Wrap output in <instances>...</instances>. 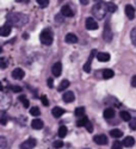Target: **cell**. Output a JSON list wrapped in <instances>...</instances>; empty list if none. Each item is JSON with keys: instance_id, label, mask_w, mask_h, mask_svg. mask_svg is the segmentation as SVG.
<instances>
[{"instance_id": "cell-1", "label": "cell", "mask_w": 136, "mask_h": 149, "mask_svg": "<svg viewBox=\"0 0 136 149\" xmlns=\"http://www.w3.org/2000/svg\"><path fill=\"white\" fill-rule=\"evenodd\" d=\"M8 23H11L12 25L16 26H23L29 22L28 16L23 15V13H11L8 15Z\"/></svg>"}, {"instance_id": "cell-2", "label": "cell", "mask_w": 136, "mask_h": 149, "mask_svg": "<svg viewBox=\"0 0 136 149\" xmlns=\"http://www.w3.org/2000/svg\"><path fill=\"white\" fill-rule=\"evenodd\" d=\"M106 12H107L106 4L103 3V1H100V0L92 7V15H93L97 19H99V20H102V19L105 18Z\"/></svg>"}, {"instance_id": "cell-3", "label": "cell", "mask_w": 136, "mask_h": 149, "mask_svg": "<svg viewBox=\"0 0 136 149\" xmlns=\"http://www.w3.org/2000/svg\"><path fill=\"white\" fill-rule=\"evenodd\" d=\"M53 38H54V35L50 29H44L40 35V40L44 45H50L53 43Z\"/></svg>"}, {"instance_id": "cell-4", "label": "cell", "mask_w": 136, "mask_h": 149, "mask_svg": "<svg viewBox=\"0 0 136 149\" xmlns=\"http://www.w3.org/2000/svg\"><path fill=\"white\" fill-rule=\"evenodd\" d=\"M103 38H104V41H106V42H110L111 40H112V31H111V28H110V22H106L105 26H104Z\"/></svg>"}, {"instance_id": "cell-5", "label": "cell", "mask_w": 136, "mask_h": 149, "mask_svg": "<svg viewBox=\"0 0 136 149\" xmlns=\"http://www.w3.org/2000/svg\"><path fill=\"white\" fill-rule=\"evenodd\" d=\"M93 141L97 143V144H99V146H106L107 144V137L105 135L100 134V135H96L94 137H93Z\"/></svg>"}, {"instance_id": "cell-6", "label": "cell", "mask_w": 136, "mask_h": 149, "mask_svg": "<svg viewBox=\"0 0 136 149\" xmlns=\"http://www.w3.org/2000/svg\"><path fill=\"white\" fill-rule=\"evenodd\" d=\"M36 140L35 139H29L25 142H23L20 146V149H33L36 147Z\"/></svg>"}, {"instance_id": "cell-7", "label": "cell", "mask_w": 136, "mask_h": 149, "mask_svg": "<svg viewBox=\"0 0 136 149\" xmlns=\"http://www.w3.org/2000/svg\"><path fill=\"white\" fill-rule=\"evenodd\" d=\"M52 73L54 77H60L61 73H62V65H61V62H56L54 63V66L52 67Z\"/></svg>"}, {"instance_id": "cell-8", "label": "cell", "mask_w": 136, "mask_h": 149, "mask_svg": "<svg viewBox=\"0 0 136 149\" xmlns=\"http://www.w3.org/2000/svg\"><path fill=\"white\" fill-rule=\"evenodd\" d=\"M11 31H12V24L7 22L6 24H4L3 28H1V30H0V35L4 36V37H6V36H8V35L11 33Z\"/></svg>"}, {"instance_id": "cell-9", "label": "cell", "mask_w": 136, "mask_h": 149, "mask_svg": "<svg viewBox=\"0 0 136 149\" xmlns=\"http://www.w3.org/2000/svg\"><path fill=\"white\" fill-rule=\"evenodd\" d=\"M94 55H96V50H92L91 54H90V56H89L87 62H86V63L84 65V70H85L86 73H90V72H91V63H92V60H93Z\"/></svg>"}, {"instance_id": "cell-10", "label": "cell", "mask_w": 136, "mask_h": 149, "mask_svg": "<svg viewBox=\"0 0 136 149\" xmlns=\"http://www.w3.org/2000/svg\"><path fill=\"white\" fill-rule=\"evenodd\" d=\"M86 29L87 30H97L98 29V24L93 18H87L86 19Z\"/></svg>"}, {"instance_id": "cell-11", "label": "cell", "mask_w": 136, "mask_h": 149, "mask_svg": "<svg viewBox=\"0 0 136 149\" xmlns=\"http://www.w3.org/2000/svg\"><path fill=\"white\" fill-rule=\"evenodd\" d=\"M24 75H25V73H24V70L22 68H16L12 72V78L16 80H22L24 78Z\"/></svg>"}, {"instance_id": "cell-12", "label": "cell", "mask_w": 136, "mask_h": 149, "mask_svg": "<svg viewBox=\"0 0 136 149\" xmlns=\"http://www.w3.org/2000/svg\"><path fill=\"white\" fill-rule=\"evenodd\" d=\"M62 99H63V102H65V103H72V102H74V99H75V95H74L73 92L67 91V92L63 93Z\"/></svg>"}, {"instance_id": "cell-13", "label": "cell", "mask_w": 136, "mask_h": 149, "mask_svg": "<svg viewBox=\"0 0 136 149\" xmlns=\"http://www.w3.org/2000/svg\"><path fill=\"white\" fill-rule=\"evenodd\" d=\"M61 15L65 16V17H73L74 12H73V10L68 5H65L62 8H61Z\"/></svg>"}, {"instance_id": "cell-14", "label": "cell", "mask_w": 136, "mask_h": 149, "mask_svg": "<svg viewBox=\"0 0 136 149\" xmlns=\"http://www.w3.org/2000/svg\"><path fill=\"white\" fill-rule=\"evenodd\" d=\"M126 15H127V17L129 19H134L135 18V8H134V6H131V5H127L126 6Z\"/></svg>"}, {"instance_id": "cell-15", "label": "cell", "mask_w": 136, "mask_h": 149, "mask_svg": "<svg viewBox=\"0 0 136 149\" xmlns=\"http://www.w3.org/2000/svg\"><path fill=\"white\" fill-rule=\"evenodd\" d=\"M65 112H66V111H65L62 107H59V106L54 107V109H53V111H52V113H53V116H54L55 118H60V117L62 116Z\"/></svg>"}, {"instance_id": "cell-16", "label": "cell", "mask_w": 136, "mask_h": 149, "mask_svg": "<svg viewBox=\"0 0 136 149\" xmlns=\"http://www.w3.org/2000/svg\"><path fill=\"white\" fill-rule=\"evenodd\" d=\"M43 125H44V123H43L42 119H33V120L31 122V127H32L33 129H36V130L42 129Z\"/></svg>"}, {"instance_id": "cell-17", "label": "cell", "mask_w": 136, "mask_h": 149, "mask_svg": "<svg viewBox=\"0 0 136 149\" xmlns=\"http://www.w3.org/2000/svg\"><path fill=\"white\" fill-rule=\"evenodd\" d=\"M97 60L100 62H107L110 60V54L109 53H98L97 54Z\"/></svg>"}, {"instance_id": "cell-18", "label": "cell", "mask_w": 136, "mask_h": 149, "mask_svg": "<svg viewBox=\"0 0 136 149\" xmlns=\"http://www.w3.org/2000/svg\"><path fill=\"white\" fill-rule=\"evenodd\" d=\"M103 115H104V118H105V119H111V118L115 117V110L111 109V107H109V109H106V110L104 111Z\"/></svg>"}, {"instance_id": "cell-19", "label": "cell", "mask_w": 136, "mask_h": 149, "mask_svg": "<svg viewBox=\"0 0 136 149\" xmlns=\"http://www.w3.org/2000/svg\"><path fill=\"white\" fill-rule=\"evenodd\" d=\"M65 41L67 43H77L78 42V37H77V35H74V33H67Z\"/></svg>"}, {"instance_id": "cell-20", "label": "cell", "mask_w": 136, "mask_h": 149, "mask_svg": "<svg viewBox=\"0 0 136 149\" xmlns=\"http://www.w3.org/2000/svg\"><path fill=\"white\" fill-rule=\"evenodd\" d=\"M123 144H124V147H128V148L133 147V146L135 144V140H134V137H131V136H128V137H126L124 141H123Z\"/></svg>"}, {"instance_id": "cell-21", "label": "cell", "mask_w": 136, "mask_h": 149, "mask_svg": "<svg viewBox=\"0 0 136 149\" xmlns=\"http://www.w3.org/2000/svg\"><path fill=\"white\" fill-rule=\"evenodd\" d=\"M110 136H112L114 139H119V137L123 136V132L119 129H114V130L110 131Z\"/></svg>"}, {"instance_id": "cell-22", "label": "cell", "mask_w": 136, "mask_h": 149, "mask_svg": "<svg viewBox=\"0 0 136 149\" xmlns=\"http://www.w3.org/2000/svg\"><path fill=\"white\" fill-rule=\"evenodd\" d=\"M114 75H115V74H114L112 69H104L103 70V78L104 79H111Z\"/></svg>"}, {"instance_id": "cell-23", "label": "cell", "mask_w": 136, "mask_h": 149, "mask_svg": "<svg viewBox=\"0 0 136 149\" xmlns=\"http://www.w3.org/2000/svg\"><path fill=\"white\" fill-rule=\"evenodd\" d=\"M68 86H69V81L68 80H62V81H61V84H60V86L57 87V91L62 92V91H65L68 87Z\"/></svg>"}, {"instance_id": "cell-24", "label": "cell", "mask_w": 136, "mask_h": 149, "mask_svg": "<svg viewBox=\"0 0 136 149\" xmlns=\"http://www.w3.org/2000/svg\"><path fill=\"white\" fill-rule=\"evenodd\" d=\"M89 122H90V120H89V118L84 116V117H81V118L77 122V125H78V127H86V125H87V123H89Z\"/></svg>"}, {"instance_id": "cell-25", "label": "cell", "mask_w": 136, "mask_h": 149, "mask_svg": "<svg viewBox=\"0 0 136 149\" xmlns=\"http://www.w3.org/2000/svg\"><path fill=\"white\" fill-rule=\"evenodd\" d=\"M67 132H68V129H67V127H65V125L60 127V129H59V136H60L61 139L66 137V136H67Z\"/></svg>"}, {"instance_id": "cell-26", "label": "cell", "mask_w": 136, "mask_h": 149, "mask_svg": "<svg viewBox=\"0 0 136 149\" xmlns=\"http://www.w3.org/2000/svg\"><path fill=\"white\" fill-rule=\"evenodd\" d=\"M121 118L123 120H128V122L131 120V116H130L129 112H127V111H122V112H121Z\"/></svg>"}, {"instance_id": "cell-27", "label": "cell", "mask_w": 136, "mask_h": 149, "mask_svg": "<svg viewBox=\"0 0 136 149\" xmlns=\"http://www.w3.org/2000/svg\"><path fill=\"white\" fill-rule=\"evenodd\" d=\"M106 7H107V11L111 12V13H114V12L117 11V6L114 3H106Z\"/></svg>"}, {"instance_id": "cell-28", "label": "cell", "mask_w": 136, "mask_h": 149, "mask_svg": "<svg viewBox=\"0 0 136 149\" xmlns=\"http://www.w3.org/2000/svg\"><path fill=\"white\" fill-rule=\"evenodd\" d=\"M19 100L23 103V105H24V107H25V109H28L29 107V105H30V103H29V100H28V99H27V97L25 95H19Z\"/></svg>"}, {"instance_id": "cell-29", "label": "cell", "mask_w": 136, "mask_h": 149, "mask_svg": "<svg viewBox=\"0 0 136 149\" xmlns=\"http://www.w3.org/2000/svg\"><path fill=\"white\" fill-rule=\"evenodd\" d=\"M30 113H31L32 116L37 117V116H40V115H41V110L37 107V106H33V107L30 109Z\"/></svg>"}, {"instance_id": "cell-30", "label": "cell", "mask_w": 136, "mask_h": 149, "mask_svg": "<svg viewBox=\"0 0 136 149\" xmlns=\"http://www.w3.org/2000/svg\"><path fill=\"white\" fill-rule=\"evenodd\" d=\"M84 113H85L84 107H77L75 111H74V115H75L77 117H84Z\"/></svg>"}, {"instance_id": "cell-31", "label": "cell", "mask_w": 136, "mask_h": 149, "mask_svg": "<svg viewBox=\"0 0 136 149\" xmlns=\"http://www.w3.org/2000/svg\"><path fill=\"white\" fill-rule=\"evenodd\" d=\"M130 37H131V42L136 45V28H134L130 32Z\"/></svg>"}, {"instance_id": "cell-32", "label": "cell", "mask_w": 136, "mask_h": 149, "mask_svg": "<svg viewBox=\"0 0 136 149\" xmlns=\"http://www.w3.org/2000/svg\"><path fill=\"white\" fill-rule=\"evenodd\" d=\"M36 1L41 7H47L49 5V0H36Z\"/></svg>"}, {"instance_id": "cell-33", "label": "cell", "mask_w": 136, "mask_h": 149, "mask_svg": "<svg viewBox=\"0 0 136 149\" xmlns=\"http://www.w3.org/2000/svg\"><path fill=\"white\" fill-rule=\"evenodd\" d=\"M124 146L122 142H119V141H116V142H114V144H112V149H122V147Z\"/></svg>"}, {"instance_id": "cell-34", "label": "cell", "mask_w": 136, "mask_h": 149, "mask_svg": "<svg viewBox=\"0 0 136 149\" xmlns=\"http://www.w3.org/2000/svg\"><path fill=\"white\" fill-rule=\"evenodd\" d=\"M0 149H5L6 148V139L4 137V136H1V137H0Z\"/></svg>"}, {"instance_id": "cell-35", "label": "cell", "mask_w": 136, "mask_h": 149, "mask_svg": "<svg viewBox=\"0 0 136 149\" xmlns=\"http://www.w3.org/2000/svg\"><path fill=\"white\" fill-rule=\"evenodd\" d=\"M0 123H1L3 125H5L7 123V115L5 112H1V120H0Z\"/></svg>"}, {"instance_id": "cell-36", "label": "cell", "mask_w": 136, "mask_h": 149, "mask_svg": "<svg viewBox=\"0 0 136 149\" xmlns=\"http://www.w3.org/2000/svg\"><path fill=\"white\" fill-rule=\"evenodd\" d=\"M53 146H54V148H56V149L62 148V147H63V142H62V141H55V142L53 143Z\"/></svg>"}, {"instance_id": "cell-37", "label": "cell", "mask_w": 136, "mask_h": 149, "mask_svg": "<svg viewBox=\"0 0 136 149\" xmlns=\"http://www.w3.org/2000/svg\"><path fill=\"white\" fill-rule=\"evenodd\" d=\"M11 90L13 91V92H16V93L22 92V87H20V86H16V85H12L11 86Z\"/></svg>"}, {"instance_id": "cell-38", "label": "cell", "mask_w": 136, "mask_h": 149, "mask_svg": "<svg viewBox=\"0 0 136 149\" xmlns=\"http://www.w3.org/2000/svg\"><path fill=\"white\" fill-rule=\"evenodd\" d=\"M129 127H130V129H131V130H136V118H134V119H131V120H130Z\"/></svg>"}, {"instance_id": "cell-39", "label": "cell", "mask_w": 136, "mask_h": 149, "mask_svg": "<svg viewBox=\"0 0 136 149\" xmlns=\"http://www.w3.org/2000/svg\"><path fill=\"white\" fill-rule=\"evenodd\" d=\"M41 100H42V104H43L44 106H48V105H49V102H48V99H47L45 95H42V97H41Z\"/></svg>"}, {"instance_id": "cell-40", "label": "cell", "mask_w": 136, "mask_h": 149, "mask_svg": "<svg viewBox=\"0 0 136 149\" xmlns=\"http://www.w3.org/2000/svg\"><path fill=\"white\" fill-rule=\"evenodd\" d=\"M0 65H1V69H5V68L7 67L6 61H5V58H4V57H1V60H0Z\"/></svg>"}, {"instance_id": "cell-41", "label": "cell", "mask_w": 136, "mask_h": 149, "mask_svg": "<svg viewBox=\"0 0 136 149\" xmlns=\"http://www.w3.org/2000/svg\"><path fill=\"white\" fill-rule=\"evenodd\" d=\"M47 84H48V86H49V88H53V87H54V81H53L52 78H49V79H48Z\"/></svg>"}, {"instance_id": "cell-42", "label": "cell", "mask_w": 136, "mask_h": 149, "mask_svg": "<svg viewBox=\"0 0 136 149\" xmlns=\"http://www.w3.org/2000/svg\"><path fill=\"white\" fill-rule=\"evenodd\" d=\"M86 128H87V130H89V132H92L93 131V127H92V124L89 122L87 123V125H86Z\"/></svg>"}, {"instance_id": "cell-43", "label": "cell", "mask_w": 136, "mask_h": 149, "mask_svg": "<svg viewBox=\"0 0 136 149\" xmlns=\"http://www.w3.org/2000/svg\"><path fill=\"white\" fill-rule=\"evenodd\" d=\"M131 86L133 87H136V75H134L131 79Z\"/></svg>"}, {"instance_id": "cell-44", "label": "cell", "mask_w": 136, "mask_h": 149, "mask_svg": "<svg viewBox=\"0 0 136 149\" xmlns=\"http://www.w3.org/2000/svg\"><path fill=\"white\" fill-rule=\"evenodd\" d=\"M80 3H81L82 5H87V4L90 3V0H80Z\"/></svg>"}, {"instance_id": "cell-45", "label": "cell", "mask_w": 136, "mask_h": 149, "mask_svg": "<svg viewBox=\"0 0 136 149\" xmlns=\"http://www.w3.org/2000/svg\"><path fill=\"white\" fill-rule=\"evenodd\" d=\"M16 1H17V3H25V4H28L30 0H16Z\"/></svg>"}, {"instance_id": "cell-46", "label": "cell", "mask_w": 136, "mask_h": 149, "mask_svg": "<svg viewBox=\"0 0 136 149\" xmlns=\"http://www.w3.org/2000/svg\"><path fill=\"white\" fill-rule=\"evenodd\" d=\"M135 5H136V0H135Z\"/></svg>"}]
</instances>
